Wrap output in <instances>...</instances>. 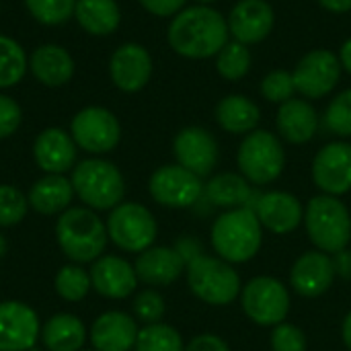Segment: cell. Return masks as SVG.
<instances>
[{
    "label": "cell",
    "instance_id": "cell-44",
    "mask_svg": "<svg viewBox=\"0 0 351 351\" xmlns=\"http://www.w3.org/2000/svg\"><path fill=\"white\" fill-rule=\"evenodd\" d=\"M175 249H177V253L183 257V261H185L187 265H189L193 259H197L199 255H204L199 241L193 239V237H183V239H179L177 245H175Z\"/></svg>",
    "mask_w": 351,
    "mask_h": 351
},
{
    "label": "cell",
    "instance_id": "cell-9",
    "mask_svg": "<svg viewBox=\"0 0 351 351\" xmlns=\"http://www.w3.org/2000/svg\"><path fill=\"white\" fill-rule=\"evenodd\" d=\"M241 304L253 323L261 327H276L284 323L290 311V294L280 280L259 276L243 288Z\"/></svg>",
    "mask_w": 351,
    "mask_h": 351
},
{
    "label": "cell",
    "instance_id": "cell-24",
    "mask_svg": "<svg viewBox=\"0 0 351 351\" xmlns=\"http://www.w3.org/2000/svg\"><path fill=\"white\" fill-rule=\"evenodd\" d=\"M136 321L119 311L101 315L90 327V343L97 351H130L136 346Z\"/></svg>",
    "mask_w": 351,
    "mask_h": 351
},
{
    "label": "cell",
    "instance_id": "cell-25",
    "mask_svg": "<svg viewBox=\"0 0 351 351\" xmlns=\"http://www.w3.org/2000/svg\"><path fill=\"white\" fill-rule=\"evenodd\" d=\"M278 130L282 138L290 144H306L315 138L319 130L317 109L304 99H290L280 105Z\"/></svg>",
    "mask_w": 351,
    "mask_h": 351
},
{
    "label": "cell",
    "instance_id": "cell-30",
    "mask_svg": "<svg viewBox=\"0 0 351 351\" xmlns=\"http://www.w3.org/2000/svg\"><path fill=\"white\" fill-rule=\"evenodd\" d=\"M41 339L49 351H80L86 341V331L80 319L62 313L45 323Z\"/></svg>",
    "mask_w": 351,
    "mask_h": 351
},
{
    "label": "cell",
    "instance_id": "cell-35",
    "mask_svg": "<svg viewBox=\"0 0 351 351\" xmlns=\"http://www.w3.org/2000/svg\"><path fill=\"white\" fill-rule=\"evenodd\" d=\"M25 6L43 25H62L74 14L76 0H25Z\"/></svg>",
    "mask_w": 351,
    "mask_h": 351
},
{
    "label": "cell",
    "instance_id": "cell-2",
    "mask_svg": "<svg viewBox=\"0 0 351 351\" xmlns=\"http://www.w3.org/2000/svg\"><path fill=\"white\" fill-rule=\"evenodd\" d=\"M261 228L255 210H228L212 226V247L220 259L228 263H245L253 259L261 247Z\"/></svg>",
    "mask_w": 351,
    "mask_h": 351
},
{
    "label": "cell",
    "instance_id": "cell-4",
    "mask_svg": "<svg viewBox=\"0 0 351 351\" xmlns=\"http://www.w3.org/2000/svg\"><path fill=\"white\" fill-rule=\"evenodd\" d=\"M304 226L313 245L323 253H339L351 241L350 210L335 195H317L304 210Z\"/></svg>",
    "mask_w": 351,
    "mask_h": 351
},
{
    "label": "cell",
    "instance_id": "cell-10",
    "mask_svg": "<svg viewBox=\"0 0 351 351\" xmlns=\"http://www.w3.org/2000/svg\"><path fill=\"white\" fill-rule=\"evenodd\" d=\"M150 195L165 208H191L204 197L202 177L181 165H167L152 173L148 183Z\"/></svg>",
    "mask_w": 351,
    "mask_h": 351
},
{
    "label": "cell",
    "instance_id": "cell-26",
    "mask_svg": "<svg viewBox=\"0 0 351 351\" xmlns=\"http://www.w3.org/2000/svg\"><path fill=\"white\" fill-rule=\"evenodd\" d=\"M33 76L45 86H62L74 74V60L72 56L53 43L39 45L29 60Z\"/></svg>",
    "mask_w": 351,
    "mask_h": 351
},
{
    "label": "cell",
    "instance_id": "cell-31",
    "mask_svg": "<svg viewBox=\"0 0 351 351\" xmlns=\"http://www.w3.org/2000/svg\"><path fill=\"white\" fill-rule=\"evenodd\" d=\"M29 60L25 49L12 37L0 35V88L14 86L23 80Z\"/></svg>",
    "mask_w": 351,
    "mask_h": 351
},
{
    "label": "cell",
    "instance_id": "cell-3",
    "mask_svg": "<svg viewBox=\"0 0 351 351\" xmlns=\"http://www.w3.org/2000/svg\"><path fill=\"white\" fill-rule=\"evenodd\" d=\"M56 239L64 255L76 263H88L101 257L107 247V226L86 208H68L56 224Z\"/></svg>",
    "mask_w": 351,
    "mask_h": 351
},
{
    "label": "cell",
    "instance_id": "cell-37",
    "mask_svg": "<svg viewBox=\"0 0 351 351\" xmlns=\"http://www.w3.org/2000/svg\"><path fill=\"white\" fill-rule=\"evenodd\" d=\"M29 210V199L12 185H0V226L19 224Z\"/></svg>",
    "mask_w": 351,
    "mask_h": 351
},
{
    "label": "cell",
    "instance_id": "cell-48",
    "mask_svg": "<svg viewBox=\"0 0 351 351\" xmlns=\"http://www.w3.org/2000/svg\"><path fill=\"white\" fill-rule=\"evenodd\" d=\"M343 343L351 351V313H348V317L343 321Z\"/></svg>",
    "mask_w": 351,
    "mask_h": 351
},
{
    "label": "cell",
    "instance_id": "cell-5",
    "mask_svg": "<svg viewBox=\"0 0 351 351\" xmlns=\"http://www.w3.org/2000/svg\"><path fill=\"white\" fill-rule=\"evenodd\" d=\"M74 193L93 210H111L121 204L125 183L119 169L103 158H86L72 171Z\"/></svg>",
    "mask_w": 351,
    "mask_h": 351
},
{
    "label": "cell",
    "instance_id": "cell-8",
    "mask_svg": "<svg viewBox=\"0 0 351 351\" xmlns=\"http://www.w3.org/2000/svg\"><path fill=\"white\" fill-rule=\"evenodd\" d=\"M105 226L109 239L119 249L130 253H142L150 249L158 232L156 220L150 210L134 202L115 206Z\"/></svg>",
    "mask_w": 351,
    "mask_h": 351
},
{
    "label": "cell",
    "instance_id": "cell-17",
    "mask_svg": "<svg viewBox=\"0 0 351 351\" xmlns=\"http://www.w3.org/2000/svg\"><path fill=\"white\" fill-rule=\"evenodd\" d=\"M226 23L234 41L245 45L259 43L274 29V8L265 0H239Z\"/></svg>",
    "mask_w": 351,
    "mask_h": 351
},
{
    "label": "cell",
    "instance_id": "cell-15",
    "mask_svg": "<svg viewBox=\"0 0 351 351\" xmlns=\"http://www.w3.org/2000/svg\"><path fill=\"white\" fill-rule=\"evenodd\" d=\"M177 162L197 177H208L218 165V142L204 128H185L173 142Z\"/></svg>",
    "mask_w": 351,
    "mask_h": 351
},
{
    "label": "cell",
    "instance_id": "cell-11",
    "mask_svg": "<svg viewBox=\"0 0 351 351\" xmlns=\"http://www.w3.org/2000/svg\"><path fill=\"white\" fill-rule=\"evenodd\" d=\"M72 140L86 152L103 154L113 150L119 144L121 128L117 117L105 107H84L80 109L70 123Z\"/></svg>",
    "mask_w": 351,
    "mask_h": 351
},
{
    "label": "cell",
    "instance_id": "cell-18",
    "mask_svg": "<svg viewBox=\"0 0 351 351\" xmlns=\"http://www.w3.org/2000/svg\"><path fill=\"white\" fill-rule=\"evenodd\" d=\"M335 280L333 259L323 251H308L296 259L290 271V284L296 294L304 298H317L325 294Z\"/></svg>",
    "mask_w": 351,
    "mask_h": 351
},
{
    "label": "cell",
    "instance_id": "cell-45",
    "mask_svg": "<svg viewBox=\"0 0 351 351\" xmlns=\"http://www.w3.org/2000/svg\"><path fill=\"white\" fill-rule=\"evenodd\" d=\"M333 267H335V276L343 278V280H351V251L343 249L339 253H335L333 257Z\"/></svg>",
    "mask_w": 351,
    "mask_h": 351
},
{
    "label": "cell",
    "instance_id": "cell-38",
    "mask_svg": "<svg viewBox=\"0 0 351 351\" xmlns=\"http://www.w3.org/2000/svg\"><path fill=\"white\" fill-rule=\"evenodd\" d=\"M261 93L267 101L271 103H286L294 97L296 93V84H294V78H292V72H286V70H274L269 72L263 82H261Z\"/></svg>",
    "mask_w": 351,
    "mask_h": 351
},
{
    "label": "cell",
    "instance_id": "cell-28",
    "mask_svg": "<svg viewBox=\"0 0 351 351\" xmlns=\"http://www.w3.org/2000/svg\"><path fill=\"white\" fill-rule=\"evenodd\" d=\"M261 119L259 107L243 95H228L216 105V121L228 134H251Z\"/></svg>",
    "mask_w": 351,
    "mask_h": 351
},
{
    "label": "cell",
    "instance_id": "cell-23",
    "mask_svg": "<svg viewBox=\"0 0 351 351\" xmlns=\"http://www.w3.org/2000/svg\"><path fill=\"white\" fill-rule=\"evenodd\" d=\"M185 267L187 263L177 253V249L169 247H150L142 251L134 263L138 280L148 286H169L179 280Z\"/></svg>",
    "mask_w": 351,
    "mask_h": 351
},
{
    "label": "cell",
    "instance_id": "cell-21",
    "mask_svg": "<svg viewBox=\"0 0 351 351\" xmlns=\"http://www.w3.org/2000/svg\"><path fill=\"white\" fill-rule=\"evenodd\" d=\"M255 214L267 230L276 234H288L302 222V204L296 195L286 191L261 193L255 206Z\"/></svg>",
    "mask_w": 351,
    "mask_h": 351
},
{
    "label": "cell",
    "instance_id": "cell-42",
    "mask_svg": "<svg viewBox=\"0 0 351 351\" xmlns=\"http://www.w3.org/2000/svg\"><path fill=\"white\" fill-rule=\"evenodd\" d=\"M140 4L156 16H171L179 14L185 8L187 0H140Z\"/></svg>",
    "mask_w": 351,
    "mask_h": 351
},
{
    "label": "cell",
    "instance_id": "cell-34",
    "mask_svg": "<svg viewBox=\"0 0 351 351\" xmlns=\"http://www.w3.org/2000/svg\"><path fill=\"white\" fill-rule=\"evenodd\" d=\"M90 288H93L90 276L78 265H64L56 276V292L60 294V298L68 302L82 300Z\"/></svg>",
    "mask_w": 351,
    "mask_h": 351
},
{
    "label": "cell",
    "instance_id": "cell-22",
    "mask_svg": "<svg viewBox=\"0 0 351 351\" xmlns=\"http://www.w3.org/2000/svg\"><path fill=\"white\" fill-rule=\"evenodd\" d=\"M259 191L251 187V183L237 173H220L204 185V199L212 208H224V210H237V208H249L255 210Z\"/></svg>",
    "mask_w": 351,
    "mask_h": 351
},
{
    "label": "cell",
    "instance_id": "cell-46",
    "mask_svg": "<svg viewBox=\"0 0 351 351\" xmlns=\"http://www.w3.org/2000/svg\"><path fill=\"white\" fill-rule=\"evenodd\" d=\"M319 4L331 12H350L351 0H319Z\"/></svg>",
    "mask_w": 351,
    "mask_h": 351
},
{
    "label": "cell",
    "instance_id": "cell-19",
    "mask_svg": "<svg viewBox=\"0 0 351 351\" xmlns=\"http://www.w3.org/2000/svg\"><path fill=\"white\" fill-rule=\"evenodd\" d=\"M90 284L93 288L105 296V298H128L138 284V276L134 265H130L125 259L115 255L99 257L90 267Z\"/></svg>",
    "mask_w": 351,
    "mask_h": 351
},
{
    "label": "cell",
    "instance_id": "cell-12",
    "mask_svg": "<svg viewBox=\"0 0 351 351\" xmlns=\"http://www.w3.org/2000/svg\"><path fill=\"white\" fill-rule=\"evenodd\" d=\"M341 62L329 49H313L308 51L292 72L296 93L306 99L327 97L339 82Z\"/></svg>",
    "mask_w": 351,
    "mask_h": 351
},
{
    "label": "cell",
    "instance_id": "cell-1",
    "mask_svg": "<svg viewBox=\"0 0 351 351\" xmlns=\"http://www.w3.org/2000/svg\"><path fill=\"white\" fill-rule=\"evenodd\" d=\"M228 35L230 31L224 16L206 4H197L175 14L167 37L179 56L202 60L218 56V51L228 43Z\"/></svg>",
    "mask_w": 351,
    "mask_h": 351
},
{
    "label": "cell",
    "instance_id": "cell-43",
    "mask_svg": "<svg viewBox=\"0 0 351 351\" xmlns=\"http://www.w3.org/2000/svg\"><path fill=\"white\" fill-rule=\"evenodd\" d=\"M185 351H230V348L218 335L206 333V335H197L195 339H191Z\"/></svg>",
    "mask_w": 351,
    "mask_h": 351
},
{
    "label": "cell",
    "instance_id": "cell-47",
    "mask_svg": "<svg viewBox=\"0 0 351 351\" xmlns=\"http://www.w3.org/2000/svg\"><path fill=\"white\" fill-rule=\"evenodd\" d=\"M339 62H341V68H346L351 74V37L341 45V51H339Z\"/></svg>",
    "mask_w": 351,
    "mask_h": 351
},
{
    "label": "cell",
    "instance_id": "cell-40",
    "mask_svg": "<svg viewBox=\"0 0 351 351\" xmlns=\"http://www.w3.org/2000/svg\"><path fill=\"white\" fill-rule=\"evenodd\" d=\"M271 350L274 351H306V337L302 329L290 323L276 325L271 333Z\"/></svg>",
    "mask_w": 351,
    "mask_h": 351
},
{
    "label": "cell",
    "instance_id": "cell-49",
    "mask_svg": "<svg viewBox=\"0 0 351 351\" xmlns=\"http://www.w3.org/2000/svg\"><path fill=\"white\" fill-rule=\"evenodd\" d=\"M6 249H8V245H6V239H4V237L0 234V259H2L4 255H6Z\"/></svg>",
    "mask_w": 351,
    "mask_h": 351
},
{
    "label": "cell",
    "instance_id": "cell-39",
    "mask_svg": "<svg viewBox=\"0 0 351 351\" xmlns=\"http://www.w3.org/2000/svg\"><path fill=\"white\" fill-rule=\"evenodd\" d=\"M134 315L146 323V325H154L160 323V319L165 317V300L158 292L154 290H144L136 296L134 300Z\"/></svg>",
    "mask_w": 351,
    "mask_h": 351
},
{
    "label": "cell",
    "instance_id": "cell-32",
    "mask_svg": "<svg viewBox=\"0 0 351 351\" xmlns=\"http://www.w3.org/2000/svg\"><path fill=\"white\" fill-rule=\"evenodd\" d=\"M136 351H185L183 339L171 325L154 323L138 331Z\"/></svg>",
    "mask_w": 351,
    "mask_h": 351
},
{
    "label": "cell",
    "instance_id": "cell-6",
    "mask_svg": "<svg viewBox=\"0 0 351 351\" xmlns=\"http://www.w3.org/2000/svg\"><path fill=\"white\" fill-rule=\"evenodd\" d=\"M187 284L199 300L212 306H226L241 292L237 269L228 261L210 255H199L187 265Z\"/></svg>",
    "mask_w": 351,
    "mask_h": 351
},
{
    "label": "cell",
    "instance_id": "cell-41",
    "mask_svg": "<svg viewBox=\"0 0 351 351\" xmlns=\"http://www.w3.org/2000/svg\"><path fill=\"white\" fill-rule=\"evenodd\" d=\"M21 107L14 99L0 95V140L12 136L21 125Z\"/></svg>",
    "mask_w": 351,
    "mask_h": 351
},
{
    "label": "cell",
    "instance_id": "cell-7",
    "mask_svg": "<svg viewBox=\"0 0 351 351\" xmlns=\"http://www.w3.org/2000/svg\"><path fill=\"white\" fill-rule=\"evenodd\" d=\"M237 162L249 183L269 185L282 175L286 167V152L271 132L255 130L241 142Z\"/></svg>",
    "mask_w": 351,
    "mask_h": 351
},
{
    "label": "cell",
    "instance_id": "cell-16",
    "mask_svg": "<svg viewBox=\"0 0 351 351\" xmlns=\"http://www.w3.org/2000/svg\"><path fill=\"white\" fill-rule=\"evenodd\" d=\"M109 74L113 84L123 93L142 90L152 74V58L140 43L119 45L109 62Z\"/></svg>",
    "mask_w": 351,
    "mask_h": 351
},
{
    "label": "cell",
    "instance_id": "cell-29",
    "mask_svg": "<svg viewBox=\"0 0 351 351\" xmlns=\"http://www.w3.org/2000/svg\"><path fill=\"white\" fill-rule=\"evenodd\" d=\"M74 16L90 35H111L121 21L119 4L115 0H76Z\"/></svg>",
    "mask_w": 351,
    "mask_h": 351
},
{
    "label": "cell",
    "instance_id": "cell-13",
    "mask_svg": "<svg viewBox=\"0 0 351 351\" xmlns=\"http://www.w3.org/2000/svg\"><path fill=\"white\" fill-rule=\"evenodd\" d=\"M313 181L327 195H343L351 189V144L331 142L313 160Z\"/></svg>",
    "mask_w": 351,
    "mask_h": 351
},
{
    "label": "cell",
    "instance_id": "cell-36",
    "mask_svg": "<svg viewBox=\"0 0 351 351\" xmlns=\"http://www.w3.org/2000/svg\"><path fill=\"white\" fill-rule=\"evenodd\" d=\"M325 125L335 136H351V88L343 90L329 103L325 111Z\"/></svg>",
    "mask_w": 351,
    "mask_h": 351
},
{
    "label": "cell",
    "instance_id": "cell-20",
    "mask_svg": "<svg viewBox=\"0 0 351 351\" xmlns=\"http://www.w3.org/2000/svg\"><path fill=\"white\" fill-rule=\"evenodd\" d=\"M33 156L47 175H64L76 162V142L64 130L47 128L35 138Z\"/></svg>",
    "mask_w": 351,
    "mask_h": 351
},
{
    "label": "cell",
    "instance_id": "cell-33",
    "mask_svg": "<svg viewBox=\"0 0 351 351\" xmlns=\"http://www.w3.org/2000/svg\"><path fill=\"white\" fill-rule=\"evenodd\" d=\"M251 68V51L245 43L230 41L216 56V70L222 78L234 82L247 76Z\"/></svg>",
    "mask_w": 351,
    "mask_h": 351
},
{
    "label": "cell",
    "instance_id": "cell-27",
    "mask_svg": "<svg viewBox=\"0 0 351 351\" xmlns=\"http://www.w3.org/2000/svg\"><path fill=\"white\" fill-rule=\"evenodd\" d=\"M72 197H74L72 181H68L64 175H45L31 187L27 199L35 212L49 216V214L66 212Z\"/></svg>",
    "mask_w": 351,
    "mask_h": 351
},
{
    "label": "cell",
    "instance_id": "cell-14",
    "mask_svg": "<svg viewBox=\"0 0 351 351\" xmlns=\"http://www.w3.org/2000/svg\"><path fill=\"white\" fill-rule=\"evenodd\" d=\"M39 337L37 313L16 300L0 302V351H29Z\"/></svg>",
    "mask_w": 351,
    "mask_h": 351
},
{
    "label": "cell",
    "instance_id": "cell-50",
    "mask_svg": "<svg viewBox=\"0 0 351 351\" xmlns=\"http://www.w3.org/2000/svg\"><path fill=\"white\" fill-rule=\"evenodd\" d=\"M199 4H210V2H216V0H197Z\"/></svg>",
    "mask_w": 351,
    "mask_h": 351
}]
</instances>
